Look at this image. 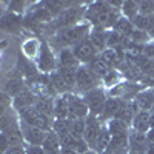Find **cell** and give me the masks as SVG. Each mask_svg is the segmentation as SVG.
Segmentation results:
<instances>
[{"label": "cell", "mask_w": 154, "mask_h": 154, "mask_svg": "<svg viewBox=\"0 0 154 154\" xmlns=\"http://www.w3.org/2000/svg\"><path fill=\"white\" fill-rule=\"evenodd\" d=\"M122 17V12L114 8L108 0H100V2H89L86 12H85V22L91 26L112 29L116 23Z\"/></svg>", "instance_id": "6da1fadb"}, {"label": "cell", "mask_w": 154, "mask_h": 154, "mask_svg": "<svg viewBox=\"0 0 154 154\" xmlns=\"http://www.w3.org/2000/svg\"><path fill=\"white\" fill-rule=\"evenodd\" d=\"M91 25L83 22V23H79L75 26H71V28H66V29H62L59 32H56L53 37L48 38V42L51 45L56 53L60 49H66V48H74L77 43H80L82 40L89 35V31H91Z\"/></svg>", "instance_id": "7a4b0ae2"}, {"label": "cell", "mask_w": 154, "mask_h": 154, "mask_svg": "<svg viewBox=\"0 0 154 154\" xmlns=\"http://www.w3.org/2000/svg\"><path fill=\"white\" fill-rule=\"evenodd\" d=\"M35 63L42 74H51V72L57 71V54L51 48L46 38H40V49H38Z\"/></svg>", "instance_id": "3957f363"}, {"label": "cell", "mask_w": 154, "mask_h": 154, "mask_svg": "<svg viewBox=\"0 0 154 154\" xmlns=\"http://www.w3.org/2000/svg\"><path fill=\"white\" fill-rule=\"evenodd\" d=\"M28 88L26 80L22 75V72L14 66L12 69H9L2 79V91L6 93L11 99H14L16 96H19L20 93H23Z\"/></svg>", "instance_id": "277c9868"}, {"label": "cell", "mask_w": 154, "mask_h": 154, "mask_svg": "<svg viewBox=\"0 0 154 154\" xmlns=\"http://www.w3.org/2000/svg\"><path fill=\"white\" fill-rule=\"evenodd\" d=\"M102 86V80L93 72V69L88 65H80L77 69V79H75V93L83 96L85 93L91 91L94 88Z\"/></svg>", "instance_id": "5b68a950"}, {"label": "cell", "mask_w": 154, "mask_h": 154, "mask_svg": "<svg viewBox=\"0 0 154 154\" xmlns=\"http://www.w3.org/2000/svg\"><path fill=\"white\" fill-rule=\"evenodd\" d=\"M0 29L6 34L12 35H22L26 32V26H25V16H19L14 12L3 11L0 16Z\"/></svg>", "instance_id": "8992f818"}, {"label": "cell", "mask_w": 154, "mask_h": 154, "mask_svg": "<svg viewBox=\"0 0 154 154\" xmlns=\"http://www.w3.org/2000/svg\"><path fill=\"white\" fill-rule=\"evenodd\" d=\"M19 117H20V120L26 122V123H29V125H32V126L40 128V130H43V131H46V133L53 131L54 119H51V117H48V116L42 114L35 106L20 111V112H19Z\"/></svg>", "instance_id": "52a82bcc"}, {"label": "cell", "mask_w": 154, "mask_h": 154, "mask_svg": "<svg viewBox=\"0 0 154 154\" xmlns=\"http://www.w3.org/2000/svg\"><path fill=\"white\" fill-rule=\"evenodd\" d=\"M83 100L86 102V105L89 108V114H94V116H99L103 112V108H105V103L108 100V91L103 88V86H99V88H94L91 91L85 93L83 96Z\"/></svg>", "instance_id": "ba28073f"}, {"label": "cell", "mask_w": 154, "mask_h": 154, "mask_svg": "<svg viewBox=\"0 0 154 154\" xmlns=\"http://www.w3.org/2000/svg\"><path fill=\"white\" fill-rule=\"evenodd\" d=\"M68 99V106H69V119L75 120V119H86L89 116V108L86 105V102L83 100V97L77 93H71L66 94Z\"/></svg>", "instance_id": "9c48e42d"}, {"label": "cell", "mask_w": 154, "mask_h": 154, "mask_svg": "<svg viewBox=\"0 0 154 154\" xmlns=\"http://www.w3.org/2000/svg\"><path fill=\"white\" fill-rule=\"evenodd\" d=\"M72 51H74L77 60L80 62V65H89L94 59H97L100 56V53L94 48V45L89 42L88 37L85 38V40H82L80 43H77L72 48Z\"/></svg>", "instance_id": "30bf717a"}, {"label": "cell", "mask_w": 154, "mask_h": 154, "mask_svg": "<svg viewBox=\"0 0 154 154\" xmlns=\"http://www.w3.org/2000/svg\"><path fill=\"white\" fill-rule=\"evenodd\" d=\"M20 128H22V134L25 139V143L26 145H35V146H42L45 139H46V131L40 130L37 126H32L26 122L20 120Z\"/></svg>", "instance_id": "8fae6325"}, {"label": "cell", "mask_w": 154, "mask_h": 154, "mask_svg": "<svg viewBox=\"0 0 154 154\" xmlns=\"http://www.w3.org/2000/svg\"><path fill=\"white\" fill-rule=\"evenodd\" d=\"M86 126H85V140L89 146V149H94V145L97 142V139L102 133V128H103V123L99 120L97 116L89 114L86 117Z\"/></svg>", "instance_id": "7c38bea8"}, {"label": "cell", "mask_w": 154, "mask_h": 154, "mask_svg": "<svg viewBox=\"0 0 154 154\" xmlns=\"http://www.w3.org/2000/svg\"><path fill=\"white\" fill-rule=\"evenodd\" d=\"M37 102V94L32 91V89L26 88L23 93H20L19 96H16L12 99V108H14L17 112L23 111V109H28L32 108Z\"/></svg>", "instance_id": "4fadbf2b"}, {"label": "cell", "mask_w": 154, "mask_h": 154, "mask_svg": "<svg viewBox=\"0 0 154 154\" xmlns=\"http://www.w3.org/2000/svg\"><path fill=\"white\" fill-rule=\"evenodd\" d=\"M123 102H125V100L120 99V97H108L106 103H105V108H103V112L99 116V120L105 125V123H108L111 119H114L116 114H117L119 109L122 108Z\"/></svg>", "instance_id": "5bb4252c"}, {"label": "cell", "mask_w": 154, "mask_h": 154, "mask_svg": "<svg viewBox=\"0 0 154 154\" xmlns=\"http://www.w3.org/2000/svg\"><path fill=\"white\" fill-rule=\"evenodd\" d=\"M56 54H57V69L59 68H71V69H79L80 68V62L77 60L72 48L60 49Z\"/></svg>", "instance_id": "9a60e30c"}, {"label": "cell", "mask_w": 154, "mask_h": 154, "mask_svg": "<svg viewBox=\"0 0 154 154\" xmlns=\"http://www.w3.org/2000/svg\"><path fill=\"white\" fill-rule=\"evenodd\" d=\"M88 38H89V42L94 45V48L99 51L100 54L108 49V45H106V42H108V29L93 26L91 31H89Z\"/></svg>", "instance_id": "2e32d148"}, {"label": "cell", "mask_w": 154, "mask_h": 154, "mask_svg": "<svg viewBox=\"0 0 154 154\" xmlns=\"http://www.w3.org/2000/svg\"><path fill=\"white\" fill-rule=\"evenodd\" d=\"M139 106L136 105V102L134 100H125L123 102V105L122 108L119 109V112L116 114V117L114 119H119V120H123L126 125H133V120L134 117L139 114Z\"/></svg>", "instance_id": "e0dca14e"}, {"label": "cell", "mask_w": 154, "mask_h": 154, "mask_svg": "<svg viewBox=\"0 0 154 154\" xmlns=\"http://www.w3.org/2000/svg\"><path fill=\"white\" fill-rule=\"evenodd\" d=\"M106 151L111 154H128L130 152V134L111 137Z\"/></svg>", "instance_id": "ac0fdd59"}, {"label": "cell", "mask_w": 154, "mask_h": 154, "mask_svg": "<svg viewBox=\"0 0 154 154\" xmlns=\"http://www.w3.org/2000/svg\"><path fill=\"white\" fill-rule=\"evenodd\" d=\"M131 130L136 133L146 134L151 130V112L149 111H139V114L133 120Z\"/></svg>", "instance_id": "d6986e66"}, {"label": "cell", "mask_w": 154, "mask_h": 154, "mask_svg": "<svg viewBox=\"0 0 154 154\" xmlns=\"http://www.w3.org/2000/svg\"><path fill=\"white\" fill-rule=\"evenodd\" d=\"M136 105L139 106L140 111H152L154 106V88H146L142 93H139L134 99Z\"/></svg>", "instance_id": "ffe728a7"}, {"label": "cell", "mask_w": 154, "mask_h": 154, "mask_svg": "<svg viewBox=\"0 0 154 154\" xmlns=\"http://www.w3.org/2000/svg\"><path fill=\"white\" fill-rule=\"evenodd\" d=\"M56 99L51 97V96H45V94H37V102H35L34 106L42 114L48 116V117H51V119H54V103H56Z\"/></svg>", "instance_id": "44dd1931"}, {"label": "cell", "mask_w": 154, "mask_h": 154, "mask_svg": "<svg viewBox=\"0 0 154 154\" xmlns=\"http://www.w3.org/2000/svg\"><path fill=\"white\" fill-rule=\"evenodd\" d=\"M130 149L146 154V151H148V139H146V134L136 133V131L131 130V133H130Z\"/></svg>", "instance_id": "7402d4cb"}, {"label": "cell", "mask_w": 154, "mask_h": 154, "mask_svg": "<svg viewBox=\"0 0 154 154\" xmlns=\"http://www.w3.org/2000/svg\"><path fill=\"white\" fill-rule=\"evenodd\" d=\"M42 146L48 154H62V142L54 131H49L46 134V139Z\"/></svg>", "instance_id": "603a6c76"}, {"label": "cell", "mask_w": 154, "mask_h": 154, "mask_svg": "<svg viewBox=\"0 0 154 154\" xmlns=\"http://www.w3.org/2000/svg\"><path fill=\"white\" fill-rule=\"evenodd\" d=\"M5 3H6L5 11L14 12V14L19 16H26V12L29 11L34 2H29V0H11V2H5Z\"/></svg>", "instance_id": "cb8c5ba5"}, {"label": "cell", "mask_w": 154, "mask_h": 154, "mask_svg": "<svg viewBox=\"0 0 154 154\" xmlns=\"http://www.w3.org/2000/svg\"><path fill=\"white\" fill-rule=\"evenodd\" d=\"M105 125L108 126V131H109L111 137H114V136H126V134L131 133V126L126 125L123 120H119V119H111Z\"/></svg>", "instance_id": "d4e9b609"}, {"label": "cell", "mask_w": 154, "mask_h": 154, "mask_svg": "<svg viewBox=\"0 0 154 154\" xmlns=\"http://www.w3.org/2000/svg\"><path fill=\"white\" fill-rule=\"evenodd\" d=\"M54 119H69V106L68 99L65 96H59L54 103Z\"/></svg>", "instance_id": "484cf974"}, {"label": "cell", "mask_w": 154, "mask_h": 154, "mask_svg": "<svg viewBox=\"0 0 154 154\" xmlns=\"http://www.w3.org/2000/svg\"><path fill=\"white\" fill-rule=\"evenodd\" d=\"M122 16L126 17L128 20H131L133 23L136 22L137 16L140 14V11H139V2H134V0H125L123 5H122Z\"/></svg>", "instance_id": "4316f807"}, {"label": "cell", "mask_w": 154, "mask_h": 154, "mask_svg": "<svg viewBox=\"0 0 154 154\" xmlns=\"http://www.w3.org/2000/svg\"><path fill=\"white\" fill-rule=\"evenodd\" d=\"M89 68H91L93 69V72L99 77V79L102 80V79H103V77L112 69V68H109V65H108V63L103 60V59H102V56H99L97 59H94L91 63H89V65H88Z\"/></svg>", "instance_id": "83f0119b"}, {"label": "cell", "mask_w": 154, "mask_h": 154, "mask_svg": "<svg viewBox=\"0 0 154 154\" xmlns=\"http://www.w3.org/2000/svg\"><path fill=\"white\" fill-rule=\"evenodd\" d=\"M112 29H114L116 32H119L120 35H123V37H131V34L136 31V25H134L131 20H128L126 17L122 16Z\"/></svg>", "instance_id": "f1b7e54d"}, {"label": "cell", "mask_w": 154, "mask_h": 154, "mask_svg": "<svg viewBox=\"0 0 154 154\" xmlns=\"http://www.w3.org/2000/svg\"><path fill=\"white\" fill-rule=\"evenodd\" d=\"M109 142H111V134H109V131H108V126L103 125V128H102V133H100V136H99V139H97V142H96L93 151H96L97 154H102L103 151H106Z\"/></svg>", "instance_id": "f546056e"}, {"label": "cell", "mask_w": 154, "mask_h": 154, "mask_svg": "<svg viewBox=\"0 0 154 154\" xmlns=\"http://www.w3.org/2000/svg\"><path fill=\"white\" fill-rule=\"evenodd\" d=\"M53 131L59 136L60 140H63L65 137H68V136L71 134V131H69V120H68V119H54Z\"/></svg>", "instance_id": "4dcf8cb0"}, {"label": "cell", "mask_w": 154, "mask_h": 154, "mask_svg": "<svg viewBox=\"0 0 154 154\" xmlns=\"http://www.w3.org/2000/svg\"><path fill=\"white\" fill-rule=\"evenodd\" d=\"M69 120V131L72 137L77 139H85V126H86V119H75V120Z\"/></svg>", "instance_id": "1f68e13d"}, {"label": "cell", "mask_w": 154, "mask_h": 154, "mask_svg": "<svg viewBox=\"0 0 154 154\" xmlns=\"http://www.w3.org/2000/svg\"><path fill=\"white\" fill-rule=\"evenodd\" d=\"M57 72L62 75V79L65 80V83L72 89V93H75V79H77V69L71 68H59Z\"/></svg>", "instance_id": "d6a6232c"}, {"label": "cell", "mask_w": 154, "mask_h": 154, "mask_svg": "<svg viewBox=\"0 0 154 154\" xmlns=\"http://www.w3.org/2000/svg\"><path fill=\"white\" fill-rule=\"evenodd\" d=\"M134 25L137 29H142V31L148 32L154 26V14H139Z\"/></svg>", "instance_id": "836d02e7"}, {"label": "cell", "mask_w": 154, "mask_h": 154, "mask_svg": "<svg viewBox=\"0 0 154 154\" xmlns=\"http://www.w3.org/2000/svg\"><path fill=\"white\" fill-rule=\"evenodd\" d=\"M139 11L140 14H154V0H140Z\"/></svg>", "instance_id": "e575fe53"}, {"label": "cell", "mask_w": 154, "mask_h": 154, "mask_svg": "<svg viewBox=\"0 0 154 154\" xmlns=\"http://www.w3.org/2000/svg\"><path fill=\"white\" fill-rule=\"evenodd\" d=\"M25 151L26 154H48L43 146H35V145H25Z\"/></svg>", "instance_id": "d590c367"}, {"label": "cell", "mask_w": 154, "mask_h": 154, "mask_svg": "<svg viewBox=\"0 0 154 154\" xmlns=\"http://www.w3.org/2000/svg\"><path fill=\"white\" fill-rule=\"evenodd\" d=\"M142 54L154 60V40H151L148 45H145V48H143V53H142Z\"/></svg>", "instance_id": "8d00e7d4"}, {"label": "cell", "mask_w": 154, "mask_h": 154, "mask_svg": "<svg viewBox=\"0 0 154 154\" xmlns=\"http://www.w3.org/2000/svg\"><path fill=\"white\" fill-rule=\"evenodd\" d=\"M5 154H26V151H25V146H12Z\"/></svg>", "instance_id": "74e56055"}, {"label": "cell", "mask_w": 154, "mask_h": 154, "mask_svg": "<svg viewBox=\"0 0 154 154\" xmlns=\"http://www.w3.org/2000/svg\"><path fill=\"white\" fill-rule=\"evenodd\" d=\"M146 139H148V146H152L154 145V128H151L146 133Z\"/></svg>", "instance_id": "f35d334b"}, {"label": "cell", "mask_w": 154, "mask_h": 154, "mask_svg": "<svg viewBox=\"0 0 154 154\" xmlns=\"http://www.w3.org/2000/svg\"><path fill=\"white\" fill-rule=\"evenodd\" d=\"M148 34H149V37H151V40H154V26L148 31Z\"/></svg>", "instance_id": "ab89813d"}, {"label": "cell", "mask_w": 154, "mask_h": 154, "mask_svg": "<svg viewBox=\"0 0 154 154\" xmlns=\"http://www.w3.org/2000/svg\"><path fill=\"white\" fill-rule=\"evenodd\" d=\"M146 154H154V145H152V146H148V151H146Z\"/></svg>", "instance_id": "60d3db41"}, {"label": "cell", "mask_w": 154, "mask_h": 154, "mask_svg": "<svg viewBox=\"0 0 154 154\" xmlns=\"http://www.w3.org/2000/svg\"><path fill=\"white\" fill-rule=\"evenodd\" d=\"M151 128H154V112H151Z\"/></svg>", "instance_id": "b9f144b4"}, {"label": "cell", "mask_w": 154, "mask_h": 154, "mask_svg": "<svg viewBox=\"0 0 154 154\" xmlns=\"http://www.w3.org/2000/svg\"><path fill=\"white\" fill-rule=\"evenodd\" d=\"M128 154H145V152H139V151H131L130 149V152H128Z\"/></svg>", "instance_id": "7bdbcfd3"}, {"label": "cell", "mask_w": 154, "mask_h": 154, "mask_svg": "<svg viewBox=\"0 0 154 154\" xmlns=\"http://www.w3.org/2000/svg\"><path fill=\"white\" fill-rule=\"evenodd\" d=\"M85 154H97V152H96V151H93V149H89V151H86Z\"/></svg>", "instance_id": "ee69618b"}, {"label": "cell", "mask_w": 154, "mask_h": 154, "mask_svg": "<svg viewBox=\"0 0 154 154\" xmlns=\"http://www.w3.org/2000/svg\"><path fill=\"white\" fill-rule=\"evenodd\" d=\"M102 154H111V152H108V151H103V152H102Z\"/></svg>", "instance_id": "f6af8a7d"}, {"label": "cell", "mask_w": 154, "mask_h": 154, "mask_svg": "<svg viewBox=\"0 0 154 154\" xmlns=\"http://www.w3.org/2000/svg\"><path fill=\"white\" fill-rule=\"evenodd\" d=\"M151 112H154V106H152V111H151Z\"/></svg>", "instance_id": "bcb514c9"}]
</instances>
